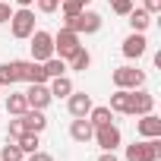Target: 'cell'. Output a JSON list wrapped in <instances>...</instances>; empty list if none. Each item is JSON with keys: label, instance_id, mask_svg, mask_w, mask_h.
<instances>
[{"label": "cell", "instance_id": "8fae6325", "mask_svg": "<svg viewBox=\"0 0 161 161\" xmlns=\"http://www.w3.org/2000/svg\"><path fill=\"white\" fill-rule=\"evenodd\" d=\"M92 133H95V126L89 123V117H76V120L69 123V136H73V142H79V145L92 142Z\"/></svg>", "mask_w": 161, "mask_h": 161}, {"label": "cell", "instance_id": "4dcf8cb0", "mask_svg": "<svg viewBox=\"0 0 161 161\" xmlns=\"http://www.w3.org/2000/svg\"><path fill=\"white\" fill-rule=\"evenodd\" d=\"M10 16H13L10 3H7V0H0V25H3V22H10Z\"/></svg>", "mask_w": 161, "mask_h": 161}, {"label": "cell", "instance_id": "7a4b0ae2", "mask_svg": "<svg viewBox=\"0 0 161 161\" xmlns=\"http://www.w3.org/2000/svg\"><path fill=\"white\" fill-rule=\"evenodd\" d=\"M158 158H161V136L126 145V161H158Z\"/></svg>", "mask_w": 161, "mask_h": 161}, {"label": "cell", "instance_id": "836d02e7", "mask_svg": "<svg viewBox=\"0 0 161 161\" xmlns=\"http://www.w3.org/2000/svg\"><path fill=\"white\" fill-rule=\"evenodd\" d=\"M16 3H19V7H32V3H35V0H16Z\"/></svg>", "mask_w": 161, "mask_h": 161}, {"label": "cell", "instance_id": "277c9868", "mask_svg": "<svg viewBox=\"0 0 161 161\" xmlns=\"http://www.w3.org/2000/svg\"><path fill=\"white\" fill-rule=\"evenodd\" d=\"M29 41H32V44H29V47H32V60L44 63L47 57H54V35H51V32H38V29H35V32L29 35Z\"/></svg>", "mask_w": 161, "mask_h": 161}, {"label": "cell", "instance_id": "7402d4cb", "mask_svg": "<svg viewBox=\"0 0 161 161\" xmlns=\"http://www.w3.org/2000/svg\"><path fill=\"white\" fill-rule=\"evenodd\" d=\"M44 73H47V79H57V76H66V60L63 57H47L44 63Z\"/></svg>", "mask_w": 161, "mask_h": 161}, {"label": "cell", "instance_id": "4fadbf2b", "mask_svg": "<svg viewBox=\"0 0 161 161\" xmlns=\"http://www.w3.org/2000/svg\"><path fill=\"white\" fill-rule=\"evenodd\" d=\"M136 130H139L142 139H155V136H161V120H158L155 114H142V117L136 120Z\"/></svg>", "mask_w": 161, "mask_h": 161}, {"label": "cell", "instance_id": "30bf717a", "mask_svg": "<svg viewBox=\"0 0 161 161\" xmlns=\"http://www.w3.org/2000/svg\"><path fill=\"white\" fill-rule=\"evenodd\" d=\"M152 108H155V95L145 92V89H133V108H130V114L142 117V114H152Z\"/></svg>", "mask_w": 161, "mask_h": 161}, {"label": "cell", "instance_id": "ba28073f", "mask_svg": "<svg viewBox=\"0 0 161 161\" xmlns=\"http://www.w3.org/2000/svg\"><path fill=\"white\" fill-rule=\"evenodd\" d=\"M92 139L101 145V152H114L117 145H120V130L114 126V123H104V126H95V133H92Z\"/></svg>", "mask_w": 161, "mask_h": 161}, {"label": "cell", "instance_id": "484cf974", "mask_svg": "<svg viewBox=\"0 0 161 161\" xmlns=\"http://www.w3.org/2000/svg\"><path fill=\"white\" fill-rule=\"evenodd\" d=\"M60 7H63V16H76V13H82V10H86L79 0H60Z\"/></svg>", "mask_w": 161, "mask_h": 161}, {"label": "cell", "instance_id": "ac0fdd59", "mask_svg": "<svg viewBox=\"0 0 161 161\" xmlns=\"http://www.w3.org/2000/svg\"><path fill=\"white\" fill-rule=\"evenodd\" d=\"M25 111H29L25 92H10V98H7V114H13V117H22Z\"/></svg>", "mask_w": 161, "mask_h": 161}, {"label": "cell", "instance_id": "7c38bea8", "mask_svg": "<svg viewBox=\"0 0 161 161\" xmlns=\"http://www.w3.org/2000/svg\"><path fill=\"white\" fill-rule=\"evenodd\" d=\"M145 47H148L145 35H142V32H133V35L123 41V57H130V60H139V57L145 54Z\"/></svg>", "mask_w": 161, "mask_h": 161}, {"label": "cell", "instance_id": "cb8c5ba5", "mask_svg": "<svg viewBox=\"0 0 161 161\" xmlns=\"http://www.w3.org/2000/svg\"><path fill=\"white\" fill-rule=\"evenodd\" d=\"M22 158H25V152H22L13 139H10L3 148H0V161H22Z\"/></svg>", "mask_w": 161, "mask_h": 161}, {"label": "cell", "instance_id": "5bb4252c", "mask_svg": "<svg viewBox=\"0 0 161 161\" xmlns=\"http://www.w3.org/2000/svg\"><path fill=\"white\" fill-rule=\"evenodd\" d=\"M92 111V95H86V92H69V114L73 117H86Z\"/></svg>", "mask_w": 161, "mask_h": 161}, {"label": "cell", "instance_id": "d590c367", "mask_svg": "<svg viewBox=\"0 0 161 161\" xmlns=\"http://www.w3.org/2000/svg\"><path fill=\"white\" fill-rule=\"evenodd\" d=\"M57 3H60V0H57Z\"/></svg>", "mask_w": 161, "mask_h": 161}, {"label": "cell", "instance_id": "9c48e42d", "mask_svg": "<svg viewBox=\"0 0 161 161\" xmlns=\"http://www.w3.org/2000/svg\"><path fill=\"white\" fill-rule=\"evenodd\" d=\"M25 101H29V108H35V111H44L54 98H51V89H47V82H32L29 89H25Z\"/></svg>", "mask_w": 161, "mask_h": 161}, {"label": "cell", "instance_id": "3957f363", "mask_svg": "<svg viewBox=\"0 0 161 161\" xmlns=\"http://www.w3.org/2000/svg\"><path fill=\"white\" fill-rule=\"evenodd\" d=\"M10 32H13V38H29V35L35 32V13H32L29 7L13 10V16H10Z\"/></svg>", "mask_w": 161, "mask_h": 161}, {"label": "cell", "instance_id": "4316f807", "mask_svg": "<svg viewBox=\"0 0 161 161\" xmlns=\"http://www.w3.org/2000/svg\"><path fill=\"white\" fill-rule=\"evenodd\" d=\"M111 10H114L117 16H126V13L133 10V0H111Z\"/></svg>", "mask_w": 161, "mask_h": 161}, {"label": "cell", "instance_id": "ffe728a7", "mask_svg": "<svg viewBox=\"0 0 161 161\" xmlns=\"http://www.w3.org/2000/svg\"><path fill=\"white\" fill-rule=\"evenodd\" d=\"M51 98H69V92H73V79L69 76H57V79H51Z\"/></svg>", "mask_w": 161, "mask_h": 161}, {"label": "cell", "instance_id": "5b68a950", "mask_svg": "<svg viewBox=\"0 0 161 161\" xmlns=\"http://www.w3.org/2000/svg\"><path fill=\"white\" fill-rule=\"evenodd\" d=\"M79 47V35L76 32H69V29H60L57 35H54V57H63V60H69Z\"/></svg>", "mask_w": 161, "mask_h": 161}, {"label": "cell", "instance_id": "6da1fadb", "mask_svg": "<svg viewBox=\"0 0 161 161\" xmlns=\"http://www.w3.org/2000/svg\"><path fill=\"white\" fill-rule=\"evenodd\" d=\"M63 29H69V32H76V35H95V32L101 29V16L92 13V10H82V13H76V16H66Z\"/></svg>", "mask_w": 161, "mask_h": 161}, {"label": "cell", "instance_id": "2e32d148", "mask_svg": "<svg viewBox=\"0 0 161 161\" xmlns=\"http://www.w3.org/2000/svg\"><path fill=\"white\" fill-rule=\"evenodd\" d=\"M22 123H25L29 133H38V136L47 130V117H44V111H35V108H29V111L22 114Z\"/></svg>", "mask_w": 161, "mask_h": 161}, {"label": "cell", "instance_id": "9a60e30c", "mask_svg": "<svg viewBox=\"0 0 161 161\" xmlns=\"http://www.w3.org/2000/svg\"><path fill=\"white\" fill-rule=\"evenodd\" d=\"M108 108L114 114H130V108H133V89H117L111 95V104Z\"/></svg>", "mask_w": 161, "mask_h": 161}, {"label": "cell", "instance_id": "8992f818", "mask_svg": "<svg viewBox=\"0 0 161 161\" xmlns=\"http://www.w3.org/2000/svg\"><path fill=\"white\" fill-rule=\"evenodd\" d=\"M111 79H114V86H117V89H142L145 73L136 69V66H117V69L111 73Z\"/></svg>", "mask_w": 161, "mask_h": 161}, {"label": "cell", "instance_id": "1f68e13d", "mask_svg": "<svg viewBox=\"0 0 161 161\" xmlns=\"http://www.w3.org/2000/svg\"><path fill=\"white\" fill-rule=\"evenodd\" d=\"M29 161H54V155H47V152H32Z\"/></svg>", "mask_w": 161, "mask_h": 161}, {"label": "cell", "instance_id": "83f0119b", "mask_svg": "<svg viewBox=\"0 0 161 161\" xmlns=\"http://www.w3.org/2000/svg\"><path fill=\"white\" fill-rule=\"evenodd\" d=\"M22 133H25V123H22V117H16V120H10V139L16 142V139H19Z\"/></svg>", "mask_w": 161, "mask_h": 161}, {"label": "cell", "instance_id": "d4e9b609", "mask_svg": "<svg viewBox=\"0 0 161 161\" xmlns=\"http://www.w3.org/2000/svg\"><path fill=\"white\" fill-rule=\"evenodd\" d=\"M16 145H19V148H22L25 155L38 152V133H29V130H25V133H22V136L16 139Z\"/></svg>", "mask_w": 161, "mask_h": 161}, {"label": "cell", "instance_id": "e0dca14e", "mask_svg": "<svg viewBox=\"0 0 161 161\" xmlns=\"http://www.w3.org/2000/svg\"><path fill=\"white\" fill-rule=\"evenodd\" d=\"M89 66H92V54H89L86 47H79V51L66 60V69H73V73H86Z\"/></svg>", "mask_w": 161, "mask_h": 161}, {"label": "cell", "instance_id": "f546056e", "mask_svg": "<svg viewBox=\"0 0 161 161\" xmlns=\"http://www.w3.org/2000/svg\"><path fill=\"white\" fill-rule=\"evenodd\" d=\"M142 10H145L148 16H158V13H161V0H145V7H142Z\"/></svg>", "mask_w": 161, "mask_h": 161}, {"label": "cell", "instance_id": "d6a6232c", "mask_svg": "<svg viewBox=\"0 0 161 161\" xmlns=\"http://www.w3.org/2000/svg\"><path fill=\"white\" fill-rule=\"evenodd\" d=\"M98 161H120V158H117L114 152H101V158H98Z\"/></svg>", "mask_w": 161, "mask_h": 161}, {"label": "cell", "instance_id": "603a6c76", "mask_svg": "<svg viewBox=\"0 0 161 161\" xmlns=\"http://www.w3.org/2000/svg\"><path fill=\"white\" fill-rule=\"evenodd\" d=\"M19 82V73H16V63H0V86H16Z\"/></svg>", "mask_w": 161, "mask_h": 161}, {"label": "cell", "instance_id": "f1b7e54d", "mask_svg": "<svg viewBox=\"0 0 161 161\" xmlns=\"http://www.w3.org/2000/svg\"><path fill=\"white\" fill-rule=\"evenodd\" d=\"M35 7H38L41 13H54V10H57L60 3H57V0H35Z\"/></svg>", "mask_w": 161, "mask_h": 161}, {"label": "cell", "instance_id": "52a82bcc", "mask_svg": "<svg viewBox=\"0 0 161 161\" xmlns=\"http://www.w3.org/2000/svg\"><path fill=\"white\" fill-rule=\"evenodd\" d=\"M16 63V73H19V82H47V73L38 60H13Z\"/></svg>", "mask_w": 161, "mask_h": 161}, {"label": "cell", "instance_id": "d6986e66", "mask_svg": "<svg viewBox=\"0 0 161 161\" xmlns=\"http://www.w3.org/2000/svg\"><path fill=\"white\" fill-rule=\"evenodd\" d=\"M86 117H89V123H92V126H104V123H111V120H114V111H111L108 104H98V108L92 104V111H89Z\"/></svg>", "mask_w": 161, "mask_h": 161}, {"label": "cell", "instance_id": "e575fe53", "mask_svg": "<svg viewBox=\"0 0 161 161\" xmlns=\"http://www.w3.org/2000/svg\"><path fill=\"white\" fill-rule=\"evenodd\" d=\"M79 3H82V7H89V3H92V0H79Z\"/></svg>", "mask_w": 161, "mask_h": 161}, {"label": "cell", "instance_id": "44dd1931", "mask_svg": "<svg viewBox=\"0 0 161 161\" xmlns=\"http://www.w3.org/2000/svg\"><path fill=\"white\" fill-rule=\"evenodd\" d=\"M126 16H130V25H133V32H145V29L152 25V16H148L142 7H133Z\"/></svg>", "mask_w": 161, "mask_h": 161}]
</instances>
